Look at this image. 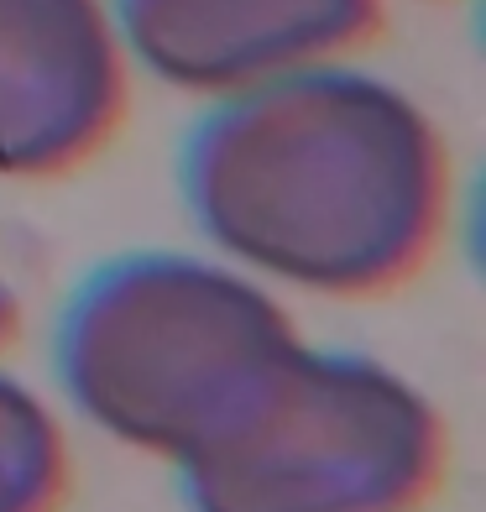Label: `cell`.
<instances>
[{
  "instance_id": "6da1fadb",
  "label": "cell",
  "mask_w": 486,
  "mask_h": 512,
  "mask_svg": "<svg viewBox=\"0 0 486 512\" xmlns=\"http://www.w3.org/2000/svg\"><path fill=\"white\" fill-rule=\"evenodd\" d=\"M178 199L204 251L267 288L403 293L455 215V157L398 79L356 58L210 100L178 147Z\"/></svg>"
},
{
  "instance_id": "7a4b0ae2",
  "label": "cell",
  "mask_w": 486,
  "mask_h": 512,
  "mask_svg": "<svg viewBox=\"0 0 486 512\" xmlns=\"http://www.w3.org/2000/svg\"><path fill=\"white\" fill-rule=\"evenodd\" d=\"M277 288L215 251H126L89 267L53 324V377L84 424L183 465L293 356Z\"/></svg>"
},
{
  "instance_id": "3957f363",
  "label": "cell",
  "mask_w": 486,
  "mask_h": 512,
  "mask_svg": "<svg viewBox=\"0 0 486 512\" xmlns=\"http://www.w3.org/2000/svg\"><path fill=\"white\" fill-rule=\"evenodd\" d=\"M173 471L189 512H429L450 424L398 366L298 340L236 424Z\"/></svg>"
},
{
  "instance_id": "277c9868",
  "label": "cell",
  "mask_w": 486,
  "mask_h": 512,
  "mask_svg": "<svg viewBox=\"0 0 486 512\" xmlns=\"http://www.w3.org/2000/svg\"><path fill=\"white\" fill-rule=\"evenodd\" d=\"M131 79L110 0H0V178L89 168L126 126Z\"/></svg>"
},
{
  "instance_id": "5b68a950",
  "label": "cell",
  "mask_w": 486,
  "mask_h": 512,
  "mask_svg": "<svg viewBox=\"0 0 486 512\" xmlns=\"http://www.w3.org/2000/svg\"><path fill=\"white\" fill-rule=\"evenodd\" d=\"M136 74L199 105L319 63L382 32L387 0H110Z\"/></svg>"
},
{
  "instance_id": "8992f818",
  "label": "cell",
  "mask_w": 486,
  "mask_h": 512,
  "mask_svg": "<svg viewBox=\"0 0 486 512\" xmlns=\"http://www.w3.org/2000/svg\"><path fill=\"white\" fill-rule=\"evenodd\" d=\"M74 450L58 408L0 366V512H63Z\"/></svg>"
},
{
  "instance_id": "52a82bcc",
  "label": "cell",
  "mask_w": 486,
  "mask_h": 512,
  "mask_svg": "<svg viewBox=\"0 0 486 512\" xmlns=\"http://www.w3.org/2000/svg\"><path fill=\"white\" fill-rule=\"evenodd\" d=\"M16 324H21V309H16V288H11V277L6 267H0V351L16 340Z\"/></svg>"
}]
</instances>
